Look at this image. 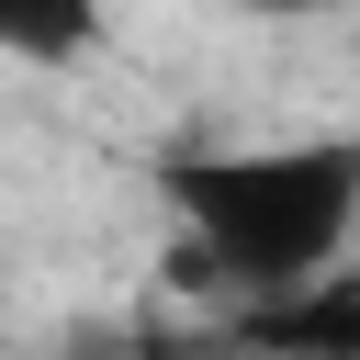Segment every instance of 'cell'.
Wrapping results in <instances>:
<instances>
[{
  "instance_id": "cell-1",
  "label": "cell",
  "mask_w": 360,
  "mask_h": 360,
  "mask_svg": "<svg viewBox=\"0 0 360 360\" xmlns=\"http://www.w3.org/2000/svg\"><path fill=\"white\" fill-rule=\"evenodd\" d=\"M158 202H169V281L292 304L360 236V135L191 146V158L158 169Z\"/></svg>"
},
{
  "instance_id": "cell-2",
  "label": "cell",
  "mask_w": 360,
  "mask_h": 360,
  "mask_svg": "<svg viewBox=\"0 0 360 360\" xmlns=\"http://www.w3.org/2000/svg\"><path fill=\"white\" fill-rule=\"evenodd\" d=\"M112 45V0H0V56L11 68H79Z\"/></svg>"
},
{
  "instance_id": "cell-3",
  "label": "cell",
  "mask_w": 360,
  "mask_h": 360,
  "mask_svg": "<svg viewBox=\"0 0 360 360\" xmlns=\"http://www.w3.org/2000/svg\"><path fill=\"white\" fill-rule=\"evenodd\" d=\"M225 11H248V22H326V11H360V0H225Z\"/></svg>"
}]
</instances>
